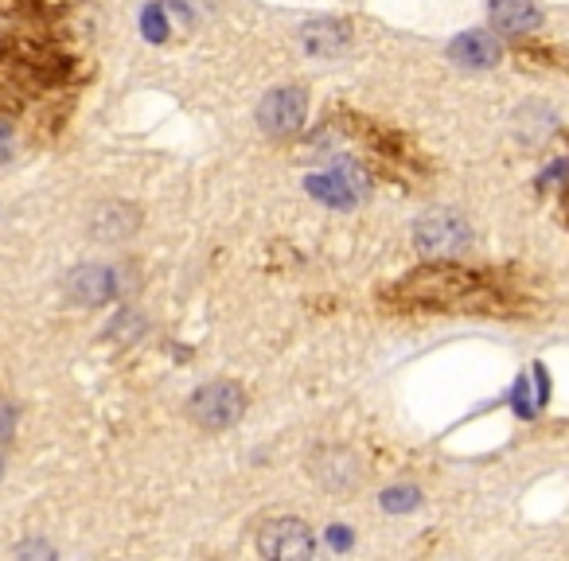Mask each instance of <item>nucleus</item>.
Listing matches in <instances>:
<instances>
[{"label": "nucleus", "mask_w": 569, "mask_h": 561, "mask_svg": "<svg viewBox=\"0 0 569 561\" xmlns=\"http://www.w3.org/2000/svg\"><path fill=\"white\" fill-rule=\"evenodd\" d=\"M0 480H4V460H0Z\"/></svg>", "instance_id": "obj_17"}, {"label": "nucleus", "mask_w": 569, "mask_h": 561, "mask_svg": "<svg viewBox=\"0 0 569 561\" xmlns=\"http://www.w3.org/2000/svg\"><path fill=\"white\" fill-rule=\"evenodd\" d=\"M188 413L199 429L207 433H222V429L238 425L246 413V394L238 382H207L191 394L188 402Z\"/></svg>", "instance_id": "obj_3"}, {"label": "nucleus", "mask_w": 569, "mask_h": 561, "mask_svg": "<svg viewBox=\"0 0 569 561\" xmlns=\"http://www.w3.org/2000/svg\"><path fill=\"white\" fill-rule=\"evenodd\" d=\"M312 480L325 483L332 491H351L359 488L363 472H359V460L348 449H320L312 457Z\"/></svg>", "instance_id": "obj_8"}, {"label": "nucleus", "mask_w": 569, "mask_h": 561, "mask_svg": "<svg viewBox=\"0 0 569 561\" xmlns=\"http://www.w3.org/2000/svg\"><path fill=\"white\" fill-rule=\"evenodd\" d=\"M113 293H118V277H113L110 266H79L67 277V297L74 304H87V309L113 301Z\"/></svg>", "instance_id": "obj_7"}, {"label": "nucleus", "mask_w": 569, "mask_h": 561, "mask_svg": "<svg viewBox=\"0 0 569 561\" xmlns=\"http://www.w3.org/2000/svg\"><path fill=\"white\" fill-rule=\"evenodd\" d=\"M9 437H12V410L0 405V441H9Z\"/></svg>", "instance_id": "obj_15"}, {"label": "nucleus", "mask_w": 569, "mask_h": 561, "mask_svg": "<svg viewBox=\"0 0 569 561\" xmlns=\"http://www.w3.org/2000/svg\"><path fill=\"white\" fill-rule=\"evenodd\" d=\"M398 309H426V312H480V309H499L496 293L488 289V281L449 261H433L421 266L418 273L402 277L387 297Z\"/></svg>", "instance_id": "obj_2"}, {"label": "nucleus", "mask_w": 569, "mask_h": 561, "mask_svg": "<svg viewBox=\"0 0 569 561\" xmlns=\"http://www.w3.org/2000/svg\"><path fill=\"white\" fill-rule=\"evenodd\" d=\"M258 550L273 561H305L317 553V538L301 519H269L258 530Z\"/></svg>", "instance_id": "obj_5"}, {"label": "nucleus", "mask_w": 569, "mask_h": 561, "mask_svg": "<svg viewBox=\"0 0 569 561\" xmlns=\"http://www.w3.org/2000/svg\"><path fill=\"white\" fill-rule=\"evenodd\" d=\"M452 63L468 67V71H491V67L503 59V48L491 32H465L449 43Z\"/></svg>", "instance_id": "obj_10"}, {"label": "nucleus", "mask_w": 569, "mask_h": 561, "mask_svg": "<svg viewBox=\"0 0 569 561\" xmlns=\"http://www.w3.org/2000/svg\"><path fill=\"white\" fill-rule=\"evenodd\" d=\"M413 242H418L421 253H429V258H457L460 250H468V242H472V230H468V222L460 219V214L452 211H429L418 219V227H413Z\"/></svg>", "instance_id": "obj_4"}, {"label": "nucleus", "mask_w": 569, "mask_h": 561, "mask_svg": "<svg viewBox=\"0 0 569 561\" xmlns=\"http://www.w3.org/2000/svg\"><path fill=\"white\" fill-rule=\"evenodd\" d=\"M301 48L317 59H336L351 48V28L343 20H312L301 28Z\"/></svg>", "instance_id": "obj_12"}, {"label": "nucleus", "mask_w": 569, "mask_h": 561, "mask_svg": "<svg viewBox=\"0 0 569 561\" xmlns=\"http://www.w3.org/2000/svg\"><path fill=\"white\" fill-rule=\"evenodd\" d=\"M305 110H309V102H305L301 90L277 87L261 98L258 126L266 129L269 137H293V133H301V126H305Z\"/></svg>", "instance_id": "obj_6"}, {"label": "nucleus", "mask_w": 569, "mask_h": 561, "mask_svg": "<svg viewBox=\"0 0 569 561\" xmlns=\"http://www.w3.org/2000/svg\"><path fill=\"white\" fill-rule=\"evenodd\" d=\"M309 188H312V196L325 199V203L351 207L359 196H363L367 180H363V176H359V168L340 164V168H336V172H328V176H312Z\"/></svg>", "instance_id": "obj_11"}, {"label": "nucleus", "mask_w": 569, "mask_h": 561, "mask_svg": "<svg viewBox=\"0 0 569 561\" xmlns=\"http://www.w3.org/2000/svg\"><path fill=\"white\" fill-rule=\"evenodd\" d=\"M12 157V137H9V129L0 126V160H9Z\"/></svg>", "instance_id": "obj_16"}, {"label": "nucleus", "mask_w": 569, "mask_h": 561, "mask_svg": "<svg viewBox=\"0 0 569 561\" xmlns=\"http://www.w3.org/2000/svg\"><path fill=\"white\" fill-rule=\"evenodd\" d=\"M491 28L503 36H530L542 24V9L538 0H488Z\"/></svg>", "instance_id": "obj_9"}, {"label": "nucleus", "mask_w": 569, "mask_h": 561, "mask_svg": "<svg viewBox=\"0 0 569 561\" xmlns=\"http://www.w3.org/2000/svg\"><path fill=\"white\" fill-rule=\"evenodd\" d=\"M418 488H390L382 491V511H410V507H418Z\"/></svg>", "instance_id": "obj_14"}, {"label": "nucleus", "mask_w": 569, "mask_h": 561, "mask_svg": "<svg viewBox=\"0 0 569 561\" xmlns=\"http://www.w3.org/2000/svg\"><path fill=\"white\" fill-rule=\"evenodd\" d=\"M137 227H141V211L129 203H106V207H98L94 219H90V234H94L98 242H126Z\"/></svg>", "instance_id": "obj_13"}, {"label": "nucleus", "mask_w": 569, "mask_h": 561, "mask_svg": "<svg viewBox=\"0 0 569 561\" xmlns=\"http://www.w3.org/2000/svg\"><path fill=\"white\" fill-rule=\"evenodd\" d=\"M59 0H0V113H20L59 87Z\"/></svg>", "instance_id": "obj_1"}]
</instances>
